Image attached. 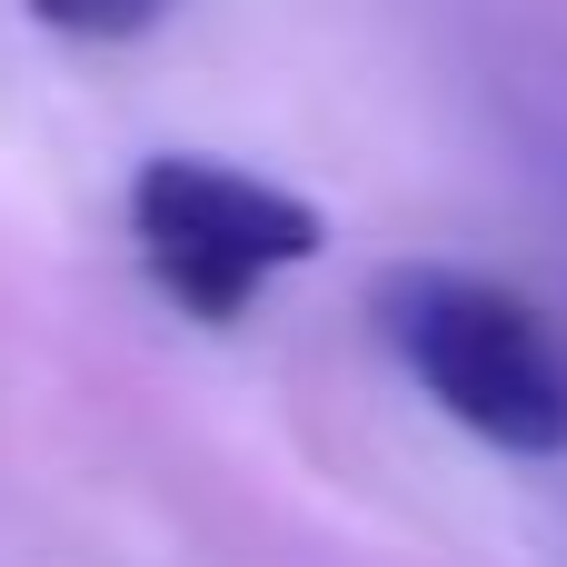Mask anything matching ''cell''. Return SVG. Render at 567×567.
<instances>
[{"label": "cell", "mask_w": 567, "mask_h": 567, "mask_svg": "<svg viewBox=\"0 0 567 567\" xmlns=\"http://www.w3.org/2000/svg\"><path fill=\"white\" fill-rule=\"evenodd\" d=\"M379 339L399 369L488 449L508 458H567V339L548 329L538 299L478 269H389L379 279Z\"/></svg>", "instance_id": "6da1fadb"}, {"label": "cell", "mask_w": 567, "mask_h": 567, "mask_svg": "<svg viewBox=\"0 0 567 567\" xmlns=\"http://www.w3.org/2000/svg\"><path fill=\"white\" fill-rule=\"evenodd\" d=\"M130 239H140V269L159 279V299L179 319L229 329L269 279L319 259L329 219L259 169H229L209 150H159L130 179Z\"/></svg>", "instance_id": "7a4b0ae2"}, {"label": "cell", "mask_w": 567, "mask_h": 567, "mask_svg": "<svg viewBox=\"0 0 567 567\" xmlns=\"http://www.w3.org/2000/svg\"><path fill=\"white\" fill-rule=\"evenodd\" d=\"M179 0H30V20L40 30H60V40H140V30H159Z\"/></svg>", "instance_id": "3957f363"}]
</instances>
